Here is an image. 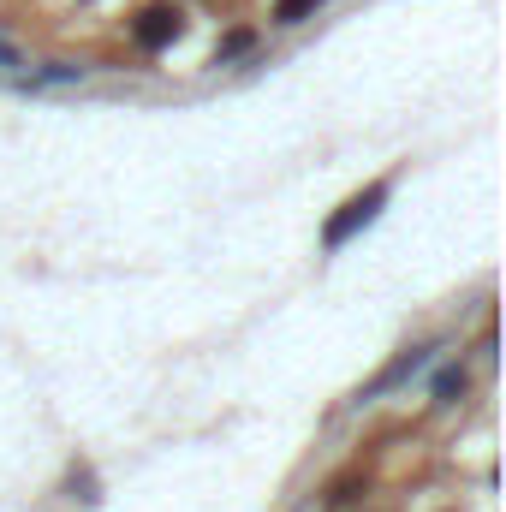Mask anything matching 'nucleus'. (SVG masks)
Wrapping results in <instances>:
<instances>
[{"label": "nucleus", "instance_id": "3", "mask_svg": "<svg viewBox=\"0 0 506 512\" xmlns=\"http://www.w3.org/2000/svg\"><path fill=\"white\" fill-rule=\"evenodd\" d=\"M423 358H429V352H405V358H399L393 370H381V376H376V387H370V393H387V387H399V382H405V376H411V370H423Z\"/></svg>", "mask_w": 506, "mask_h": 512}, {"label": "nucleus", "instance_id": "1", "mask_svg": "<svg viewBox=\"0 0 506 512\" xmlns=\"http://www.w3.org/2000/svg\"><path fill=\"white\" fill-rule=\"evenodd\" d=\"M381 203H387V185H370V191L346 197V203H340V215H334V221L322 227V245H328V251H340V245H346L352 233H364V227L376 221V215H381Z\"/></svg>", "mask_w": 506, "mask_h": 512}, {"label": "nucleus", "instance_id": "7", "mask_svg": "<svg viewBox=\"0 0 506 512\" xmlns=\"http://www.w3.org/2000/svg\"><path fill=\"white\" fill-rule=\"evenodd\" d=\"M251 48V30H233L227 42H221V60H233V54H245Z\"/></svg>", "mask_w": 506, "mask_h": 512}, {"label": "nucleus", "instance_id": "5", "mask_svg": "<svg viewBox=\"0 0 506 512\" xmlns=\"http://www.w3.org/2000/svg\"><path fill=\"white\" fill-rule=\"evenodd\" d=\"M316 6H322V0H274V18H280V24H304Z\"/></svg>", "mask_w": 506, "mask_h": 512}, {"label": "nucleus", "instance_id": "4", "mask_svg": "<svg viewBox=\"0 0 506 512\" xmlns=\"http://www.w3.org/2000/svg\"><path fill=\"white\" fill-rule=\"evenodd\" d=\"M358 489H370V477H364V471H346V477H334L328 501H334V507H346V501H358Z\"/></svg>", "mask_w": 506, "mask_h": 512}, {"label": "nucleus", "instance_id": "6", "mask_svg": "<svg viewBox=\"0 0 506 512\" xmlns=\"http://www.w3.org/2000/svg\"><path fill=\"white\" fill-rule=\"evenodd\" d=\"M465 393V370H447L441 382H435V399H459Z\"/></svg>", "mask_w": 506, "mask_h": 512}, {"label": "nucleus", "instance_id": "8", "mask_svg": "<svg viewBox=\"0 0 506 512\" xmlns=\"http://www.w3.org/2000/svg\"><path fill=\"white\" fill-rule=\"evenodd\" d=\"M0 66H18V48L12 42H0Z\"/></svg>", "mask_w": 506, "mask_h": 512}, {"label": "nucleus", "instance_id": "2", "mask_svg": "<svg viewBox=\"0 0 506 512\" xmlns=\"http://www.w3.org/2000/svg\"><path fill=\"white\" fill-rule=\"evenodd\" d=\"M179 30H185V12L179 6H143L137 12V24H131V36H137V48H167V42H179Z\"/></svg>", "mask_w": 506, "mask_h": 512}]
</instances>
